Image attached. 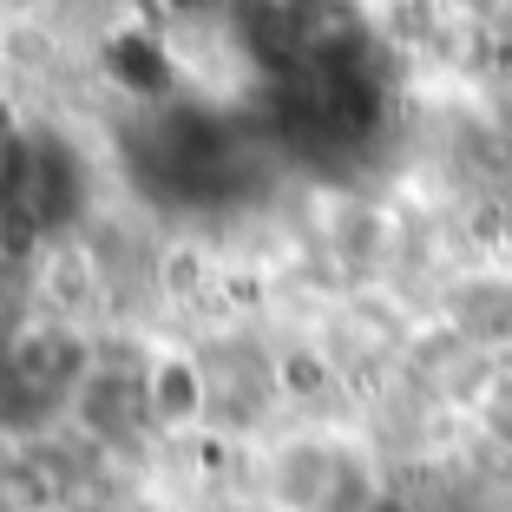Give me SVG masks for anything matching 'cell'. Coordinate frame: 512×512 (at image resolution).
Instances as JSON below:
<instances>
[{
  "instance_id": "cell-1",
  "label": "cell",
  "mask_w": 512,
  "mask_h": 512,
  "mask_svg": "<svg viewBox=\"0 0 512 512\" xmlns=\"http://www.w3.org/2000/svg\"><path fill=\"white\" fill-rule=\"evenodd\" d=\"M263 499L276 512H375L381 460L348 427H289L256 460Z\"/></svg>"
},
{
  "instance_id": "cell-2",
  "label": "cell",
  "mask_w": 512,
  "mask_h": 512,
  "mask_svg": "<svg viewBox=\"0 0 512 512\" xmlns=\"http://www.w3.org/2000/svg\"><path fill=\"white\" fill-rule=\"evenodd\" d=\"M0 375H7V394H20V401L73 407L79 388L92 381V348L66 316H27L0 348Z\"/></svg>"
},
{
  "instance_id": "cell-3",
  "label": "cell",
  "mask_w": 512,
  "mask_h": 512,
  "mask_svg": "<svg viewBox=\"0 0 512 512\" xmlns=\"http://www.w3.org/2000/svg\"><path fill=\"white\" fill-rule=\"evenodd\" d=\"M138 401H145V427L184 434V427H197L217 407L211 362H197L191 348H171V342L145 348V362H138Z\"/></svg>"
},
{
  "instance_id": "cell-4",
  "label": "cell",
  "mask_w": 512,
  "mask_h": 512,
  "mask_svg": "<svg viewBox=\"0 0 512 512\" xmlns=\"http://www.w3.org/2000/svg\"><path fill=\"white\" fill-rule=\"evenodd\" d=\"M440 322L473 355H512V270H460L440 289Z\"/></svg>"
},
{
  "instance_id": "cell-5",
  "label": "cell",
  "mask_w": 512,
  "mask_h": 512,
  "mask_svg": "<svg viewBox=\"0 0 512 512\" xmlns=\"http://www.w3.org/2000/svg\"><path fill=\"white\" fill-rule=\"evenodd\" d=\"M66 480L40 453H0V512H60Z\"/></svg>"
},
{
  "instance_id": "cell-6",
  "label": "cell",
  "mask_w": 512,
  "mask_h": 512,
  "mask_svg": "<svg viewBox=\"0 0 512 512\" xmlns=\"http://www.w3.org/2000/svg\"><path fill=\"white\" fill-rule=\"evenodd\" d=\"M480 427L512 447V381H493V388L480 394Z\"/></svg>"
}]
</instances>
